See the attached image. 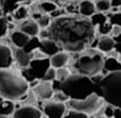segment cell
Instances as JSON below:
<instances>
[{
    "label": "cell",
    "instance_id": "obj_1",
    "mask_svg": "<svg viewBox=\"0 0 121 118\" xmlns=\"http://www.w3.org/2000/svg\"><path fill=\"white\" fill-rule=\"evenodd\" d=\"M48 38L57 42L62 50L78 53L90 47L96 36L90 19L78 14H65L53 18L47 28Z\"/></svg>",
    "mask_w": 121,
    "mask_h": 118
},
{
    "label": "cell",
    "instance_id": "obj_43",
    "mask_svg": "<svg viewBox=\"0 0 121 118\" xmlns=\"http://www.w3.org/2000/svg\"><path fill=\"white\" fill-rule=\"evenodd\" d=\"M2 100H3V98L1 97V95H0V102H1V101H2Z\"/></svg>",
    "mask_w": 121,
    "mask_h": 118
},
{
    "label": "cell",
    "instance_id": "obj_31",
    "mask_svg": "<svg viewBox=\"0 0 121 118\" xmlns=\"http://www.w3.org/2000/svg\"><path fill=\"white\" fill-rule=\"evenodd\" d=\"M56 77H57V70L50 67V68L46 71V73H45V75H44V77H43V80H42V81H45V82H50V83H52L53 81L56 80Z\"/></svg>",
    "mask_w": 121,
    "mask_h": 118
},
{
    "label": "cell",
    "instance_id": "obj_7",
    "mask_svg": "<svg viewBox=\"0 0 121 118\" xmlns=\"http://www.w3.org/2000/svg\"><path fill=\"white\" fill-rule=\"evenodd\" d=\"M104 100L96 93H92L91 95L87 97L82 100H69L65 103L66 107L70 109L82 112L87 115H93L104 104Z\"/></svg>",
    "mask_w": 121,
    "mask_h": 118
},
{
    "label": "cell",
    "instance_id": "obj_21",
    "mask_svg": "<svg viewBox=\"0 0 121 118\" xmlns=\"http://www.w3.org/2000/svg\"><path fill=\"white\" fill-rule=\"evenodd\" d=\"M30 16H31V18H33L34 21L37 22V24L39 25V27L41 29H47L49 27L52 21H53V18L50 17L49 14L41 13L38 10L35 13H30Z\"/></svg>",
    "mask_w": 121,
    "mask_h": 118
},
{
    "label": "cell",
    "instance_id": "obj_10",
    "mask_svg": "<svg viewBox=\"0 0 121 118\" xmlns=\"http://www.w3.org/2000/svg\"><path fill=\"white\" fill-rule=\"evenodd\" d=\"M43 115L41 109L33 105H24L16 107L14 113L12 114V118H41Z\"/></svg>",
    "mask_w": 121,
    "mask_h": 118
},
{
    "label": "cell",
    "instance_id": "obj_33",
    "mask_svg": "<svg viewBox=\"0 0 121 118\" xmlns=\"http://www.w3.org/2000/svg\"><path fill=\"white\" fill-rule=\"evenodd\" d=\"M57 70V77H56V80H58V81H63V80H65L66 77L69 76V75L71 74V70H69L68 68H61V69H56Z\"/></svg>",
    "mask_w": 121,
    "mask_h": 118
},
{
    "label": "cell",
    "instance_id": "obj_40",
    "mask_svg": "<svg viewBox=\"0 0 121 118\" xmlns=\"http://www.w3.org/2000/svg\"><path fill=\"white\" fill-rule=\"evenodd\" d=\"M0 118H10V117H7V116H3V115H0Z\"/></svg>",
    "mask_w": 121,
    "mask_h": 118
},
{
    "label": "cell",
    "instance_id": "obj_23",
    "mask_svg": "<svg viewBox=\"0 0 121 118\" xmlns=\"http://www.w3.org/2000/svg\"><path fill=\"white\" fill-rule=\"evenodd\" d=\"M11 17H13L14 21L17 22H22L26 18L30 17V10H29V5H21L16 10H14L12 12V14H10Z\"/></svg>",
    "mask_w": 121,
    "mask_h": 118
},
{
    "label": "cell",
    "instance_id": "obj_6",
    "mask_svg": "<svg viewBox=\"0 0 121 118\" xmlns=\"http://www.w3.org/2000/svg\"><path fill=\"white\" fill-rule=\"evenodd\" d=\"M50 68V62L48 57L39 59H31L28 67L21 69V74L28 83H32L34 81H42L46 71Z\"/></svg>",
    "mask_w": 121,
    "mask_h": 118
},
{
    "label": "cell",
    "instance_id": "obj_19",
    "mask_svg": "<svg viewBox=\"0 0 121 118\" xmlns=\"http://www.w3.org/2000/svg\"><path fill=\"white\" fill-rule=\"evenodd\" d=\"M29 39H30L29 36L24 33L19 29H15L10 33V41L16 48H23L27 44Z\"/></svg>",
    "mask_w": 121,
    "mask_h": 118
},
{
    "label": "cell",
    "instance_id": "obj_18",
    "mask_svg": "<svg viewBox=\"0 0 121 118\" xmlns=\"http://www.w3.org/2000/svg\"><path fill=\"white\" fill-rule=\"evenodd\" d=\"M78 7V15L84 16V17H91L96 12L95 5L93 0H80Z\"/></svg>",
    "mask_w": 121,
    "mask_h": 118
},
{
    "label": "cell",
    "instance_id": "obj_5",
    "mask_svg": "<svg viewBox=\"0 0 121 118\" xmlns=\"http://www.w3.org/2000/svg\"><path fill=\"white\" fill-rule=\"evenodd\" d=\"M95 93L100 95L105 103L121 109V71L103 75L96 85Z\"/></svg>",
    "mask_w": 121,
    "mask_h": 118
},
{
    "label": "cell",
    "instance_id": "obj_16",
    "mask_svg": "<svg viewBox=\"0 0 121 118\" xmlns=\"http://www.w3.org/2000/svg\"><path fill=\"white\" fill-rule=\"evenodd\" d=\"M13 59L17 66L19 67V69H23L28 67V64H30L32 59L31 54L26 53L23 48H14L13 50Z\"/></svg>",
    "mask_w": 121,
    "mask_h": 118
},
{
    "label": "cell",
    "instance_id": "obj_24",
    "mask_svg": "<svg viewBox=\"0 0 121 118\" xmlns=\"http://www.w3.org/2000/svg\"><path fill=\"white\" fill-rule=\"evenodd\" d=\"M15 109H16V105H15L14 101L3 99V100L0 102V115L10 117V116H12V114L14 113Z\"/></svg>",
    "mask_w": 121,
    "mask_h": 118
},
{
    "label": "cell",
    "instance_id": "obj_42",
    "mask_svg": "<svg viewBox=\"0 0 121 118\" xmlns=\"http://www.w3.org/2000/svg\"><path fill=\"white\" fill-rule=\"evenodd\" d=\"M41 118H48V117H46V116H45V115H44V116H43V115H42V116H41Z\"/></svg>",
    "mask_w": 121,
    "mask_h": 118
},
{
    "label": "cell",
    "instance_id": "obj_38",
    "mask_svg": "<svg viewBox=\"0 0 121 118\" xmlns=\"http://www.w3.org/2000/svg\"><path fill=\"white\" fill-rule=\"evenodd\" d=\"M94 118H107V117H105V116H98V117H94Z\"/></svg>",
    "mask_w": 121,
    "mask_h": 118
},
{
    "label": "cell",
    "instance_id": "obj_9",
    "mask_svg": "<svg viewBox=\"0 0 121 118\" xmlns=\"http://www.w3.org/2000/svg\"><path fill=\"white\" fill-rule=\"evenodd\" d=\"M32 88H33V93L40 100L48 101L53 98L54 89H53V85H52L50 82L39 81V83L34 87H32Z\"/></svg>",
    "mask_w": 121,
    "mask_h": 118
},
{
    "label": "cell",
    "instance_id": "obj_14",
    "mask_svg": "<svg viewBox=\"0 0 121 118\" xmlns=\"http://www.w3.org/2000/svg\"><path fill=\"white\" fill-rule=\"evenodd\" d=\"M39 50H41V53L44 55L45 57H52L53 55H55L56 53L60 52L61 47L58 45L57 42H55L54 40L52 39H43L40 41V46H39Z\"/></svg>",
    "mask_w": 121,
    "mask_h": 118
},
{
    "label": "cell",
    "instance_id": "obj_36",
    "mask_svg": "<svg viewBox=\"0 0 121 118\" xmlns=\"http://www.w3.org/2000/svg\"><path fill=\"white\" fill-rule=\"evenodd\" d=\"M114 50H115V52H116L118 55H121V42H115Z\"/></svg>",
    "mask_w": 121,
    "mask_h": 118
},
{
    "label": "cell",
    "instance_id": "obj_4",
    "mask_svg": "<svg viewBox=\"0 0 121 118\" xmlns=\"http://www.w3.org/2000/svg\"><path fill=\"white\" fill-rule=\"evenodd\" d=\"M29 83L23 77L21 71L12 68L0 69V95L11 101L24 100L29 92Z\"/></svg>",
    "mask_w": 121,
    "mask_h": 118
},
{
    "label": "cell",
    "instance_id": "obj_26",
    "mask_svg": "<svg viewBox=\"0 0 121 118\" xmlns=\"http://www.w3.org/2000/svg\"><path fill=\"white\" fill-rule=\"evenodd\" d=\"M40 41H41V39L39 36H30V39L28 40L27 44L23 47V50L28 54H31L32 52H34L35 50L39 48Z\"/></svg>",
    "mask_w": 121,
    "mask_h": 118
},
{
    "label": "cell",
    "instance_id": "obj_41",
    "mask_svg": "<svg viewBox=\"0 0 121 118\" xmlns=\"http://www.w3.org/2000/svg\"><path fill=\"white\" fill-rule=\"evenodd\" d=\"M118 59H119V61L121 62V55H119V56H118Z\"/></svg>",
    "mask_w": 121,
    "mask_h": 118
},
{
    "label": "cell",
    "instance_id": "obj_15",
    "mask_svg": "<svg viewBox=\"0 0 121 118\" xmlns=\"http://www.w3.org/2000/svg\"><path fill=\"white\" fill-rule=\"evenodd\" d=\"M18 29L29 36H38L41 28L39 27V25L33 18L28 17L21 22V24L18 25Z\"/></svg>",
    "mask_w": 121,
    "mask_h": 118
},
{
    "label": "cell",
    "instance_id": "obj_35",
    "mask_svg": "<svg viewBox=\"0 0 121 118\" xmlns=\"http://www.w3.org/2000/svg\"><path fill=\"white\" fill-rule=\"evenodd\" d=\"M110 5L114 11H117L119 10V8H121V0H110Z\"/></svg>",
    "mask_w": 121,
    "mask_h": 118
},
{
    "label": "cell",
    "instance_id": "obj_34",
    "mask_svg": "<svg viewBox=\"0 0 121 118\" xmlns=\"http://www.w3.org/2000/svg\"><path fill=\"white\" fill-rule=\"evenodd\" d=\"M114 111H115V106L105 103L104 104V109H103V116H105L107 118H112L114 117Z\"/></svg>",
    "mask_w": 121,
    "mask_h": 118
},
{
    "label": "cell",
    "instance_id": "obj_37",
    "mask_svg": "<svg viewBox=\"0 0 121 118\" xmlns=\"http://www.w3.org/2000/svg\"><path fill=\"white\" fill-rule=\"evenodd\" d=\"M112 118H121V109H119V107H115L114 117Z\"/></svg>",
    "mask_w": 121,
    "mask_h": 118
},
{
    "label": "cell",
    "instance_id": "obj_29",
    "mask_svg": "<svg viewBox=\"0 0 121 118\" xmlns=\"http://www.w3.org/2000/svg\"><path fill=\"white\" fill-rule=\"evenodd\" d=\"M62 118H89V115L85 113H82V112L75 111V109H70L65 112V114L63 115Z\"/></svg>",
    "mask_w": 121,
    "mask_h": 118
},
{
    "label": "cell",
    "instance_id": "obj_13",
    "mask_svg": "<svg viewBox=\"0 0 121 118\" xmlns=\"http://www.w3.org/2000/svg\"><path fill=\"white\" fill-rule=\"evenodd\" d=\"M13 64V50L7 44L0 43V69L12 68Z\"/></svg>",
    "mask_w": 121,
    "mask_h": 118
},
{
    "label": "cell",
    "instance_id": "obj_8",
    "mask_svg": "<svg viewBox=\"0 0 121 118\" xmlns=\"http://www.w3.org/2000/svg\"><path fill=\"white\" fill-rule=\"evenodd\" d=\"M68 111L65 103L57 102L55 100H48L44 104L42 113L48 118H62Z\"/></svg>",
    "mask_w": 121,
    "mask_h": 118
},
{
    "label": "cell",
    "instance_id": "obj_28",
    "mask_svg": "<svg viewBox=\"0 0 121 118\" xmlns=\"http://www.w3.org/2000/svg\"><path fill=\"white\" fill-rule=\"evenodd\" d=\"M107 14V18L108 22L112 24V26H118V27H121V12L119 10L114 12H108Z\"/></svg>",
    "mask_w": 121,
    "mask_h": 118
},
{
    "label": "cell",
    "instance_id": "obj_12",
    "mask_svg": "<svg viewBox=\"0 0 121 118\" xmlns=\"http://www.w3.org/2000/svg\"><path fill=\"white\" fill-rule=\"evenodd\" d=\"M70 61H71V53L66 50H60L52 57H49L50 67L54 69L65 68L70 64Z\"/></svg>",
    "mask_w": 121,
    "mask_h": 118
},
{
    "label": "cell",
    "instance_id": "obj_27",
    "mask_svg": "<svg viewBox=\"0 0 121 118\" xmlns=\"http://www.w3.org/2000/svg\"><path fill=\"white\" fill-rule=\"evenodd\" d=\"M95 9L96 12L101 13H108L112 11V5H110V0H95Z\"/></svg>",
    "mask_w": 121,
    "mask_h": 118
},
{
    "label": "cell",
    "instance_id": "obj_22",
    "mask_svg": "<svg viewBox=\"0 0 121 118\" xmlns=\"http://www.w3.org/2000/svg\"><path fill=\"white\" fill-rule=\"evenodd\" d=\"M37 7H38V11H40L41 13L44 14H50L57 8H59L56 2L49 1V0H39V1H37Z\"/></svg>",
    "mask_w": 121,
    "mask_h": 118
},
{
    "label": "cell",
    "instance_id": "obj_44",
    "mask_svg": "<svg viewBox=\"0 0 121 118\" xmlns=\"http://www.w3.org/2000/svg\"><path fill=\"white\" fill-rule=\"evenodd\" d=\"M119 11H120V12H121V8H119Z\"/></svg>",
    "mask_w": 121,
    "mask_h": 118
},
{
    "label": "cell",
    "instance_id": "obj_30",
    "mask_svg": "<svg viewBox=\"0 0 121 118\" xmlns=\"http://www.w3.org/2000/svg\"><path fill=\"white\" fill-rule=\"evenodd\" d=\"M9 30V21L4 15L0 16V38H3L4 36H7Z\"/></svg>",
    "mask_w": 121,
    "mask_h": 118
},
{
    "label": "cell",
    "instance_id": "obj_39",
    "mask_svg": "<svg viewBox=\"0 0 121 118\" xmlns=\"http://www.w3.org/2000/svg\"><path fill=\"white\" fill-rule=\"evenodd\" d=\"M3 13H2V10H1V7H0V16H2Z\"/></svg>",
    "mask_w": 121,
    "mask_h": 118
},
{
    "label": "cell",
    "instance_id": "obj_20",
    "mask_svg": "<svg viewBox=\"0 0 121 118\" xmlns=\"http://www.w3.org/2000/svg\"><path fill=\"white\" fill-rule=\"evenodd\" d=\"M116 71H121V62L119 61L118 57L108 56L105 57L104 64H103L102 75H105L110 72H116Z\"/></svg>",
    "mask_w": 121,
    "mask_h": 118
},
{
    "label": "cell",
    "instance_id": "obj_2",
    "mask_svg": "<svg viewBox=\"0 0 121 118\" xmlns=\"http://www.w3.org/2000/svg\"><path fill=\"white\" fill-rule=\"evenodd\" d=\"M54 91L61 90L69 97V100H82L96 92V86L91 77L71 73L63 81L55 80L52 82Z\"/></svg>",
    "mask_w": 121,
    "mask_h": 118
},
{
    "label": "cell",
    "instance_id": "obj_17",
    "mask_svg": "<svg viewBox=\"0 0 121 118\" xmlns=\"http://www.w3.org/2000/svg\"><path fill=\"white\" fill-rule=\"evenodd\" d=\"M115 40L112 36H99L96 50H100L103 54H108L112 50H114Z\"/></svg>",
    "mask_w": 121,
    "mask_h": 118
},
{
    "label": "cell",
    "instance_id": "obj_25",
    "mask_svg": "<svg viewBox=\"0 0 121 118\" xmlns=\"http://www.w3.org/2000/svg\"><path fill=\"white\" fill-rule=\"evenodd\" d=\"M89 19H90V23L92 24V26H93L94 28L99 27L100 25H102V24L108 22L107 14L106 13H101V12H95L91 17H89Z\"/></svg>",
    "mask_w": 121,
    "mask_h": 118
},
{
    "label": "cell",
    "instance_id": "obj_3",
    "mask_svg": "<svg viewBox=\"0 0 121 118\" xmlns=\"http://www.w3.org/2000/svg\"><path fill=\"white\" fill-rule=\"evenodd\" d=\"M105 60V54L101 53L96 48L88 47L78 53L71 54V72L86 76H95L101 74Z\"/></svg>",
    "mask_w": 121,
    "mask_h": 118
},
{
    "label": "cell",
    "instance_id": "obj_32",
    "mask_svg": "<svg viewBox=\"0 0 121 118\" xmlns=\"http://www.w3.org/2000/svg\"><path fill=\"white\" fill-rule=\"evenodd\" d=\"M53 100L57 101V102H62V103H66L69 101V97L63 93L61 90H57V91H54V95H53Z\"/></svg>",
    "mask_w": 121,
    "mask_h": 118
},
{
    "label": "cell",
    "instance_id": "obj_11",
    "mask_svg": "<svg viewBox=\"0 0 121 118\" xmlns=\"http://www.w3.org/2000/svg\"><path fill=\"white\" fill-rule=\"evenodd\" d=\"M39 0H0V7L2 10L3 15H10L14 10L21 5H30L35 3Z\"/></svg>",
    "mask_w": 121,
    "mask_h": 118
}]
</instances>
